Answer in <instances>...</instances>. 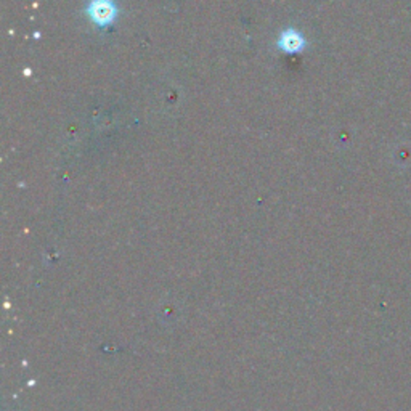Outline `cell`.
I'll return each mask as SVG.
<instances>
[{"mask_svg": "<svg viewBox=\"0 0 411 411\" xmlns=\"http://www.w3.org/2000/svg\"><path fill=\"white\" fill-rule=\"evenodd\" d=\"M90 13L94 21L100 24H106L113 21L114 18V5L109 0H95L90 7Z\"/></svg>", "mask_w": 411, "mask_h": 411, "instance_id": "6da1fadb", "label": "cell"}, {"mask_svg": "<svg viewBox=\"0 0 411 411\" xmlns=\"http://www.w3.org/2000/svg\"><path fill=\"white\" fill-rule=\"evenodd\" d=\"M282 43L288 52H296L304 47V39L297 32H284Z\"/></svg>", "mask_w": 411, "mask_h": 411, "instance_id": "7a4b0ae2", "label": "cell"}]
</instances>
